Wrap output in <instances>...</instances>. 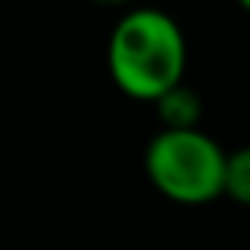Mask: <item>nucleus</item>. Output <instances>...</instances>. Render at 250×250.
I'll use <instances>...</instances> for the list:
<instances>
[{
	"instance_id": "nucleus-6",
	"label": "nucleus",
	"mask_w": 250,
	"mask_h": 250,
	"mask_svg": "<svg viewBox=\"0 0 250 250\" xmlns=\"http://www.w3.org/2000/svg\"><path fill=\"white\" fill-rule=\"evenodd\" d=\"M234 3H237V7L244 10V13H250V0H234Z\"/></svg>"
},
{
	"instance_id": "nucleus-1",
	"label": "nucleus",
	"mask_w": 250,
	"mask_h": 250,
	"mask_svg": "<svg viewBox=\"0 0 250 250\" xmlns=\"http://www.w3.org/2000/svg\"><path fill=\"white\" fill-rule=\"evenodd\" d=\"M186 36L180 22L164 10L138 7L122 13L106 45L109 77L125 96L154 103L157 96L183 83Z\"/></svg>"
},
{
	"instance_id": "nucleus-5",
	"label": "nucleus",
	"mask_w": 250,
	"mask_h": 250,
	"mask_svg": "<svg viewBox=\"0 0 250 250\" xmlns=\"http://www.w3.org/2000/svg\"><path fill=\"white\" fill-rule=\"evenodd\" d=\"M96 7H128V3H135V0H93Z\"/></svg>"
},
{
	"instance_id": "nucleus-3",
	"label": "nucleus",
	"mask_w": 250,
	"mask_h": 250,
	"mask_svg": "<svg viewBox=\"0 0 250 250\" xmlns=\"http://www.w3.org/2000/svg\"><path fill=\"white\" fill-rule=\"evenodd\" d=\"M154 112L161 119V128L167 132H183V128H199L202 119V100L192 87L177 83L173 90H167L164 96L154 100Z\"/></svg>"
},
{
	"instance_id": "nucleus-4",
	"label": "nucleus",
	"mask_w": 250,
	"mask_h": 250,
	"mask_svg": "<svg viewBox=\"0 0 250 250\" xmlns=\"http://www.w3.org/2000/svg\"><path fill=\"white\" fill-rule=\"evenodd\" d=\"M221 196L250 208V145L237 147L225 157V189H221Z\"/></svg>"
},
{
	"instance_id": "nucleus-2",
	"label": "nucleus",
	"mask_w": 250,
	"mask_h": 250,
	"mask_svg": "<svg viewBox=\"0 0 250 250\" xmlns=\"http://www.w3.org/2000/svg\"><path fill=\"white\" fill-rule=\"evenodd\" d=\"M225 157L228 151L202 128H161L145 147V173L170 202L208 206L225 189Z\"/></svg>"
}]
</instances>
